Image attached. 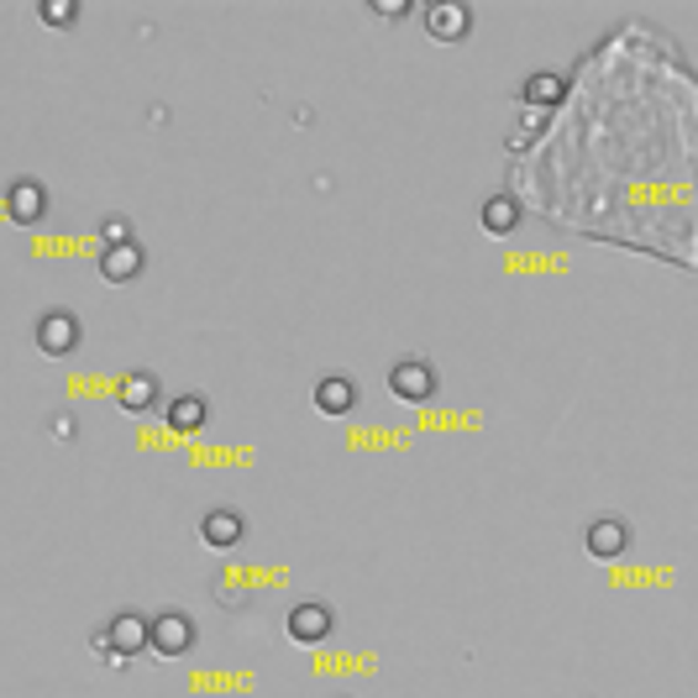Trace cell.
Segmentation results:
<instances>
[{
    "label": "cell",
    "mask_w": 698,
    "mask_h": 698,
    "mask_svg": "<svg viewBox=\"0 0 698 698\" xmlns=\"http://www.w3.org/2000/svg\"><path fill=\"white\" fill-rule=\"evenodd\" d=\"M105 640H111V657H105V667L126 673L137 651H153V619H142L137 609H121V615L105 619Z\"/></svg>",
    "instance_id": "obj_1"
},
{
    "label": "cell",
    "mask_w": 698,
    "mask_h": 698,
    "mask_svg": "<svg viewBox=\"0 0 698 698\" xmlns=\"http://www.w3.org/2000/svg\"><path fill=\"white\" fill-rule=\"evenodd\" d=\"M153 651L163 661H179L195 651V619L184 615V609H163L153 615Z\"/></svg>",
    "instance_id": "obj_2"
},
{
    "label": "cell",
    "mask_w": 698,
    "mask_h": 698,
    "mask_svg": "<svg viewBox=\"0 0 698 698\" xmlns=\"http://www.w3.org/2000/svg\"><path fill=\"white\" fill-rule=\"evenodd\" d=\"M389 389H394V399H404V404H425V399L437 394V368L425 358H399L394 368H389Z\"/></svg>",
    "instance_id": "obj_3"
},
{
    "label": "cell",
    "mask_w": 698,
    "mask_h": 698,
    "mask_svg": "<svg viewBox=\"0 0 698 698\" xmlns=\"http://www.w3.org/2000/svg\"><path fill=\"white\" fill-rule=\"evenodd\" d=\"M420 21H425L431 42H462L473 32V11H468L462 0H437V6L420 11Z\"/></svg>",
    "instance_id": "obj_4"
},
{
    "label": "cell",
    "mask_w": 698,
    "mask_h": 698,
    "mask_svg": "<svg viewBox=\"0 0 698 698\" xmlns=\"http://www.w3.org/2000/svg\"><path fill=\"white\" fill-rule=\"evenodd\" d=\"M74 347H80V320L69 310H48L38 320V352L42 358H69Z\"/></svg>",
    "instance_id": "obj_5"
},
{
    "label": "cell",
    "mask_w": 698,
    "mask_h": 698,
    "mask_svg": "<svg viewBox=\"0 0 698 698\" xmlns=\"http://www.w3.org/2000/svg\"><path fill=\"white\" fill-rule=\"evenodd\" d=\"M331 609L326 604H316V598H305V604H295L289 615H284V630H289V640H299V646H316V640L331 636Z\"/></svg>",
    "instance_id": "obj_6"
},
{
    "label": "cell",
    "mask_w": 698,
    "mask_h": 698,
    "mask_svg": "<svg viewBox=\"0 0 698 698\" xmlns=\"http://www.w3.org/2000/svg\"><path fill=\"white\" fill-rule=\"evenodd\" d=\"M142 268H147V253H142L137 242H121V247L100 253V279L105 284H132Z\"/></svg>",
    "instance_id": "obj_7"
},
{
    "label": "cell",
    "mask_w": 698,
    "mask_h": 698,
    "mask_svg": "<svg viewBox=\"0 0 698 698\" xmlns=\"http://www.w3.org/2000/svg\"><path fill=\"white\" fill-rule=\"evenodd\" d=\"M583 546H588V557H619L625 546H630V525L625 520H615V515H604V520H594L588 531H583Z\"/></svg>",
    "instance_id": "obj_8"
},
{
    "label": "cell",
    "mask_w": 698,
    "mask_h": 698,
    "mask_svg": "<svg viewBox=\"0 0 698 698\" xmlns=\"http://www.w3.org/2000/svg\"><path fill=\"white\" fill-rule=\"evenodd\" d=\"M242 536H247V520H242L237 510H211V515L199 520V541H205V546H216V552L242 546Z\"/></svg>",
    "instance_id": "obj_9"
},
{
    "label": "cell",
    "mask_w": 698,
    "mask_h": 698,
    "mask_svg": "<svg viewBox=\"0 0 698 698\" xmlns=\"http://www.w3.org/2000/svg\"><path fill=\"white\" fill-rule=\"evenodd\" d=\"M6 211H11V220L32 226V220L48 216V189H42L38 179H17L11 189H6Z\"/></svg>",
    "instance_id": "obj_10"
},
{
    "label": "cell",
    "mask_w": 698,
    "mask_h": 698,
    "mask_svg": "<svg viewBox=\"0 0 698 698\" xmlns=\"http://www.w3.org/2000/svg\"><path fill=\"white\" fill-rule=\"evenodd\" d=\"M352 404H358V383L347 379V373H326V379L316 383V410H320V415L341 420Z\"/></svg>",
    "instance_id": "obj_11"
},
{
    "label": "cell",
    "mask_w": 698,
    "mask_h": 698,
    "mask_svg": "<svg viewBox=\"0 0 698 698\" xmlns=\"http://www.w3.org/2000/svg\"><path fill=\"white\" fill-rule=\"evenodd\" d=\"M562 95H567V80H562V74H552V69H536L531 80L520 84V100H525L531 111H552Z\"/></svg>",
    "instance_id": "obj_12"
},
{
    "label": "cell",
    "mask_w": 698,
    "mask_h": 698,
    "mask_svg": "<svg viewBox=\"0 0 698 698\" xmlns=\"http://www.w3.org/2000/svg\"><path fill=\"white\" fill-rule=\"evenodd\" d=\"M515 226H520L515 195H489L483 199V232H489V237H510Z\"/></svg>",
    "instance_id": "obj_13"
},
{
    "label": "cell",
    "mask_w": 698,
    "mask_h": 698,
    "mask_svg": "<svg viewBox=\"0 0 698 698\" xmlns=\"http://www.w3.org/2000/svg\"><path fill=\"white\" fill-rule=\"evenodd\" d=\"M121 404H126L132 415H147V410L158 404V379H153V373H126V379H121Z\"/></svg>",
    "instance_id": "obj_14"
},
{
    "label": "cell",
    "mask_w": 698,
    "mask_h": 698,
    "mask_svg": "<svg viewBox=\"0 0 698 698\" xmlns=\"http://www.w3.org/2000/svg\"><path fill=\"white\" fill-rule=\"evenodd\" d=\"M168 420H174L179 431H195V425H205V420H211V404H205L199 394H179L174 404H168Z\"/></svg>",
    "instance_id": "obj_15"
},
{
    "label": "cell",
    "mask_w": 698,
    "mask_h": 698,
    "mask_svg": "<svg viewBox=\"0 0 698 698\" xmlns=\"http://www.w3.org/2000/svg\"><path fill=\"white\" fill-rule=\"evenodd\" d=\"M38 17L48 21V27H74V17H80V11H74V0H42Z\"/></svg>",
    "instance_id": "obj_16"
},
{
    "label": "cell",
    "mask_w": 698,
    "mask_h": 698,
    "mask_svg": "<svg viewBox=\"0 0 698 698\" xmlns=\"http://www.w3.org/2000/svg\"><path fill=\"white\" fill-rule=\"evenodd\" d=\"M100 242H105V247L137 242V237H132V220H126V216H105V226H100Z\"/></svg>",
    "instance_id": "obj_17"
},
{
    "label": "cell",
    "mask_w": 698,
    "mask_h": 698,
    "mask_svg": "<svg viewBox=\"0 0 698 698\" xmlns=\"http://www.w3.org/2000/svg\"><path fill=\"white\" fill-rule=\"evenodd\" d=\"M404 11H410V6H373V17H383V21H399Z\"/></svg>",
    "instance_id": "obj_18"
}]
</instances>
